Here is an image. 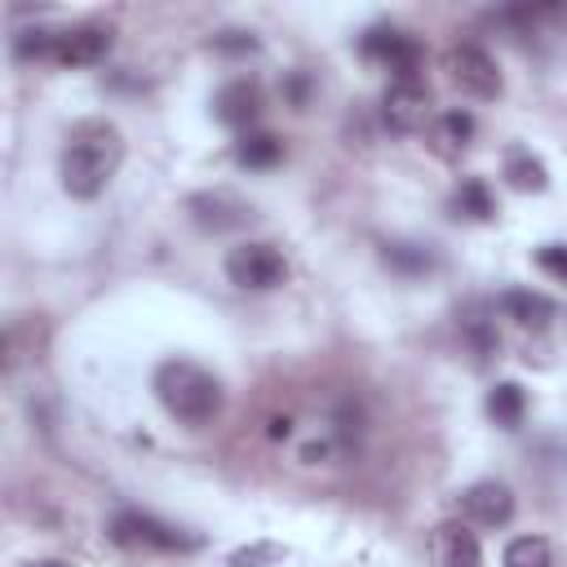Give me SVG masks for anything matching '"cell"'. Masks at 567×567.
I'll return each mask as SVG.
<instances>
[{"label":"cell","instance_id":"6da1fadb","mask_svg":"<svg viewBox=\"0 0 567 567\" xmlns=\"http://www.w3.org/2000/svg\"><path fill=\"white\" fill-rule=\"evenodd\" d=\"M120 164H124L120 128L111 120H80V124H71V133L62 142L58 177L71 199H97L115 182Z\"/></svg>","mask_w":567,"mask_h":567},{"label":"cell","instance_id":"7a4b0ae2","mask_svg":"<svg viewBox=\"0 0 567 567\" xmlns=\"http://www.w3.org/2000/svg\"><path fill=\"white\" fill-rule=\"evenodd\" d=\"M151 390H155L159 408L182 425H213L226 408L221 381L195 359H164L151 377Z\"/></svg>","mask_w":567,"mask_h":567},{"label":"cell","instance_id":"3957f363","mask_svg":"<svg viewBox=\"0 0 567 567\" xmlns=\"http://www.w3.org/2000/svg\"><path fill=\"white\" fill-rule=\"evenodd\" d=\"M106 536L124 549H159V554H190L199 549V536L173 527V523H159L155 514H142V509H120L106 527Z\"/></svg>","mask_w":567,"mask_h":567},{"label":"cell","instance_id":"277c9868","mask_svg":"<svg viewBox=\"0 0 567 567\" xmlns=\"http://www.w3.org/2000/svg\"><path fill=\"white\" fill-rule=\"evenodd\" d=\"M226 279L244 292H270L288 279V261L275 244L266 239H244L226 252Z\"/></svg>","mask_w":567,"mask_h":567},{"label":"cell","instance_id":"5b68a950","mask_svg":"<svg viewBox=\"0 0 567 567\" xmlns=\"http://www.w3.org/2000/svg\"><path fill=\"white\" fill-rule=\"evenodd\" d=\"M430 120H434V97H430V84L421 75L385 84V93H381V124L390 133H399V137L425 133Z\"/></svg>","mask_w":567,"mask_h":567},{"label":"cell","instance_id":"8992f818","mask_svg":"<svg viewBox=\"0 0 567 567\" xmlns=\"http://www.w3.org/2000/svg\"><path fill=\"white\" fill-rule=\"evenodd\" d=\"M443 66H447L452 84H456L465 97H474V102H496V97L505 93L501 66H496L492 53L478 49V44H452L447 58H443Z\"/></svg>","mask_w":567,"mask_h":567},{"label":"cell","instance_id":"52a82bcc","mask_svg":"<svg viewBox=\"0 0 567 567\" xmlns=\"http://www.w3.org/2000/svg\"><path fill=\"white\" fill-rule=\"evenodd\" d=\"M359 49H363V58L381 62L394 80H412L421 71V44L408 31H399V27H372L359 40Z\"/></svg>","mask_w":567,"mask_h":567},{"label":"cell","instance_id":"ba28073f","mask_svg":"<svg viewBox=\"0 0 567 567\" xmlns=\"http://www.w3.org/2000/svg\"><path fill=\"white\" fill-rule=\"evenodd\" d=\"M261 111H266L261 84L248 80V75H235V80H226V84L213 93V115H217L226 128H244V133H252V124L261 120Z\"/></svg>","mask_w":567,"mask_h":567},{"label":"cell","instance_id":"9c48e42d","mask_svg":"<svg viewBox=\"0 0 567 567\" xmlns=\"http://www.w3.org/2000/svg\"><path fill=\"white\" fill-rule=\"evenodd\" d=\"M461 514L474 527H509L514 518V492L501 478H478L461 492Z\"/></svg>","mask_w":567,"mask_h":567},{"label":"cell","instance_id":"30bf717a","mask_svg":"<svg viewBox=\"0 0 567 567\" xmlns=\"http://www.w3.org/2000/svg\"><path fill=\"white\" fill-rule=\"evenodd\" d=\"M186 213H190V221H195L199 230H208V235L235 230V226H244V221L252 217V208H248L244 199H235L230 190H199V195L186 199Z\"/></svg>","mask_w":567,"mask_h":567},{"label":"cell","instance_id":"8fae6325","mask_svg":"<svg viewBox=\"0 0 567 567\" xmlns=\"http://www.w3.org/2000/svg\"><path fill=\"white\" fill-rule=\"evenodd\" d=\"M430 563L434 567H483V549H478V536L470 532V523H461V518L439 523L430 532Z\"/></svg>","mask_w":567,"mask_h":567},{"label":"cell","instance_id":"7c38bea8","mask_svg":"<svg viewBox=\"0 0 567 567\" xmlns=\"http://www.w3.org/2000/svg\"><path fill=\"white\" fill-rule=\"evenodd\" d=\"M106 53H111V27H102V22H80L71 31L53 35V58L66 66H93Z\"/></svg>","mask_w":567,"mask_h":567},{"label":"cell","instance_id":"4fadbf2b","mask_svg":"<svg viewBox=\"0 0 567 567\" xmlns=\"http://www.w3.org/2000/svg\"><path fill=\"white\" fill-rule=\"evenodd\" d=\"M496 306H501L505 319H514L518 328H536V332L549 328V319L558 315V306L545 292H532V288H505L496 297Z\"/></svg>","mask_w":567,"mask_h":567},{"label":"cell","instance_id":"5bb4252c","mask_svg":"<svg viewBox=\"0 0 567 567\" xmlns=\"http://www.w3.org/2000/svg\"><path fill=\"white\" fill-rule=\"evenodd\" d=\"M470 142H474V115H470V111L456 106V111L434 115V124H430V146H434V155L456 159V155L470 151Z\"/></svg>","mask_w":567,"mask_h":567},{"label":"cell","instance_id":"9a60e30c","mask_svg":"<svg viewBox=\"0 0 567 567\" xmlns=\"http://www.w3.org/2000/svg\"><path fill=\"white\" fill-rule=\"evenodd\" d=\"M452 217H465V221H492L496 217V199H492L483 177H461V186L452 190Z\"/></svg>","mask_w":567,"mask_h":567},{"label":"cell","instance_id":"2e32d148","mask_svg":"<svg viewBox=\"0 0 567 567\" xmlns=\"http://www.w3.org/2000/svg\"><path fill=\"white\" fill-rule=\"evenodd\" d=\"M523 412H527V394L518 381H496L487 390V416L501 425V430H518L523 425Z\"/></svg>","mask_w":567,"mask_h":567},{"label":"cell","instance_id":"e0dca14e","mask_svg":"<svg viewBox=\"0 0 567 567\" xmlns=\"http://www.w3.org/2000/svg\"><path fill=\"white\" fill-rule=\"evenodd\" d=\"M284 159V142L275 133H239L235 142V164L239 168H275Z\"/></svg>","mask_w":567,"mask_h":567},{"label":"cell","instance_id":"ac0fdd59","mask_svg":"<svg viewBox=\"0 0 567 567\" xmlns=\"http://www.w3.org/2000/svg\"><path fill=\"white\" fill-rule=\"evenodd\" d=\"M505 182L527 195V190H545L549 186V173H545V164L527 146H509V155H505Z\"/></svg>","mask_w":567,"mask_h":567},{"label":"cell","instance_id":"d6986e66","mask_svg":"<svg viewBox=\"0 0 567 567\" xmlns=\"http://www.w3.org/2000/svg\"><path fill=\"white\" fill-rule=\"evenodd\" d=\"M501 567H554V549L545 536H514L501 554Z\"/></svg>","mask_w":567,"mask_h":567},{"label":"cell","instance_id":"ffe728a7","mask_svg":"<svg viewBox=\"0 0 567 567\" xmlns=\"http://www.w3.org/2000/svg\"><path fill=\"white\" fill-rule=\"evenodd\" d=\"M381 257H385V266L399 270V275H425V270H434L430 244H385Z\"/></svg>","mask_w":567,"mask_h":567},{"label":"cell","instance_id":"44dd1931","mask_svg":"<svg viewBox=\"0 0 567 567\" xmlns=\"http://www.w3.org/2000/svg\"><path fill=\"white\" fill-rule=\"evenodd\" d=\"M213 49L217 53H230V58H244V53H257V35L252 31H217L213 35Z\"/></svg>","mask_w":567,"mask_h":567},{"label":"cell","instance_id":"7402d4cb","mask_svg":"<svg viewBox=\"0 0 567 567\" xmlns=\"http://www.w3.org/2000/svg\"><path fill=\"white\" fill-rule=\"evenodd\" d=\"M536 266H540L545 275H554V279L567 284V244H545V248H536Z\"/></svg>","mask_w":567,"mask_h":567},{"label":"cell","instance_id":"603a6c76","mask_svg":"<svg viewBox=\"0 0 567 567\" xmlns=\"http://www.w3.org/2000/svg\"><path fill=\"white\" fill-rule=\"evenodd\" d=\"M257 558H279V545H257V549H239V554H235L230 563H235V567H252Z\"/></svg>","mask_w":567,"mask_h":567},{"label":"cell","instance_id":"cb8c5ba5","mask_svg":"<svg viewBox=\"0 0 567 567\" xmlns=\"http://www.w3.org/2000/svg\"><path fill=\"white\" fill-rule=\"evenodd\" d=\"M31 567H66V563H58V558H44V563H31Z\"/></svg>","mask_w":567,"mask_h":567}]
</instances>
